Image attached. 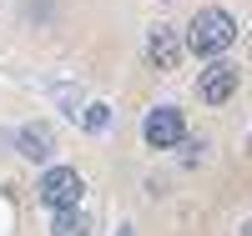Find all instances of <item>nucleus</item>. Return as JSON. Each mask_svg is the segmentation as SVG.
<instances>
[{"label":"nucleus","instance_id":"nucleus-1","mask_svg":"<svg viewBox=\"0 0 252 236\" xmlns=\"http://www.w3.org/2000/svg\"><path fill=\"white\" fill-rule=\"evenodd\" d=\"M232 40H237V20H232V10H222V5L197 10L192 26H187V51L202 55V60H222Z\"/></svg>","mask_w":252,"mask_h":236},{"label":"nucleus","instance_id":"nucleus-2","mask_svg":"<svg viewBox=\"0 0 252 236\" xmlns=\"http://www.w3.org/2000/svg\"><path fill=\"white\" fill-rule=\"evenodd\" d=\"M81 196H86V181H81V171L76 166H46L40 171V181H35V201L51 211H76Z\"/></svg>","mask_w":252,"mask_h":236},{"label":"nucleus","instance_id":"nucleus-3","mask_svg":"<svg viewBox=\"0 0 252 236\" xmlns=\"http://www.w3.org/2000/svg\"><path fill=\"white\" fill-rule=\"evenodd\" d=\"M141 141L152 146V151H177V146L187 141V116H182V105H172V101L152 105L146 121H141Z\"/></svg>","mask_w":252,"mask_h":236},{"label":"nucleus","instance_id":"nucleus-4","mask_svg":"<svg viewBox=\"0 0 252 236\" xmlns=\"http://www.w3.org/2000/svg\"><path fill=\"white\" fill-rule=\"evenodd\" d=\"M187 51V35H177V26H146V40H141V55L152 71H177V60Z\"/></svg>","mask_w":252,"mask_h":236},{"label":"nucleus","instance_id":"nucleus-5","mask_svg":"<svg viewBox=\"0 0 252 236\" xmlns=\"http://www.w3.org/2000/svg\"><path fill=\"white\" fill-rule=\"evenodd\" d=\"M237 85H242V71L222 55V60H207V71L197 76V96L207 105H227V101L237 96Z\"/></svg>","mask_w":252,"mask_h":236},{"label":"nucleus","instance_id":"nucleus-6","mask_svg":"<svg viewBox=\"0 0 252 236\" xmlns=\"http://www.w3.org/2000/svg\"><path fill=\"white\" fill-rule=\"evenodd\" d=\"M15 151L26 156V161H51V156H56V136H51V126H46V121H26V126H15Z\"/></svg>","mask_w":252,"mask_h":236},{"label":"nucleus","instance_id":"nucleus-7","mask_svg":"<svg viewBox=\"0 0 252 236\" xmlns=\"http://www.w3.org/2000/svg\"><path fill=\"white\" fill-rule=\"evenodd\" d=\"M51 236H91V216H86V211H56V216H51Z\"/></svg>","mask_w":252,"mask_h":236},{"label":"nucleus","instance_id":"nucleus-8","mask_svg":"<svg viewBox=\"0 0 252 236\" xmlns=\"http://www.w3.org/2000/svg\"><path fill=\"white\" fill-rule=\"evenodd\" d=\"M81 126H86L91 136L111 131V105H106V101H86V111H81Z\"/></svg>","mask_w":252,"mask_h":236},{"label":"nucleus","instance_id":"nucleus-9","mask_svg":"<svg viewBox=\"0 0 252 236\" xmlns=\"http://www.w3.org/2000/svg\"><path fill=\"white\" fill-rule=\"evenodd\" d=\"M237 236H252V221H242V231H237Z\"/></svg>","mask_w":252,"mask_h":236},{"label":"nucleus","instance_id":"nucleus-10","mask_svg":"<svg viewBox=\"0 0 252 236\" xmlns=\"http://www.w3.org/2000/svg\"><path fill=\"white\" fill-rule=\"evenodd\" d=\"M116 236H136V231H131V226H121V231H116Z\"/></svg>","mask_w":252,"mask_h":236}]
</instances>
